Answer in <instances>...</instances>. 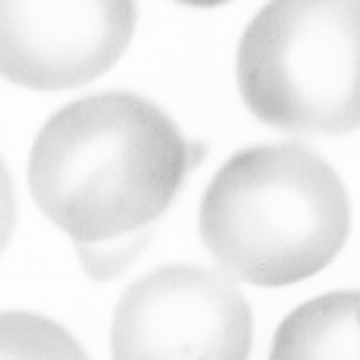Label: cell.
<instances>
[{
    "mask_svg": "<svg viewBox=\"0 0 360 360\" xmlns=\"http://www.w3.org/2000/svg\"><path fill=\"white\" fill-rule=\"evenodd\" d=\"M0 360H89L55 321L32 311H0Z\"/></svg>",
    "mask_w": 360,
    "mask_h": 360,
    "instance_id": "7",
    "label": "cell"
},
{
    "mask_svg": "<svg viewBox=\"0 0 360 360\" xmlns=\"http://www.w3.org/2000/svg\"><path fill=\"white\" fill-rule=\"evenodd\" d=\"M349 195L335 169L300 146L235 155L200 206L206 249L229 275L286 286L335 260L349 235Z\"/></svg>",
    "mask_w": 360,
    "mask_h": 360,
    "instance_id": "2",
    "label": "cell"
},
{
    "mask_svg": "<svg viewBox=\"0 0 360 360\" xmlns=\"http://www.w3.org/2000/svg\"><path fill=\"white\" fill-rule=\"evenodd\" d=\"M238 86L272 126L360 129V4H269L240 40Z\"/></svg>",
    "mask_w": 360,
    "mask_h": 360,
    "instance_id": "3",
    "label": "cell"
},
{
    "mask_svg": "<svg viewBox=\"0 0 360 360\" xmlns=\"http://www.w3.org/2000/svg\"><path fill=\"white\" fill-rule=\"evenodd\" d=\"M189 146L174 120L129 92L55 112L29 155L32 195L77 246L141 235L174 200Z\"/></svg>",
    "mask_w": 360,
    "mask_h": 360,
    "instance_id": "1",
    "label": "cell"
},
{
    "mask_svg": "<svg viewBox=\"0 0 360 360\" xmlns=\"http://www.w3.org/2000/svg\"><path fill=\"white\" fill-rule=\"evenodd\" d=\"M15 232V186L6 163L0 160V252L6 249Z\"/></svg>",
    "mask_w": 360,
    "mask_h": 360,
    "instance_id": "8",
    "label": "cell"
},
{
    "mask_svg": "<svg viewBox=\"0 0 360 360\" xmlns=\"http://www.w3.org/2000/svg\"><path fill=\"white\" fill-rule=\"evenodd\" d=\"M252 311L217 272L163 266L120 297L112 323L115 360H249Z\"/></svg>",
    "mask_w": 360,
    "mask_h": 360,
    "instance_id": "4",
    "label": "cell"
},
{
    "mask_svg": "<svg viewBox=\"0 0 360 360\" xmlns=\"http://www.w3.org/2000/svg\"><path fill=\"white\" fill-rule=\"evenodd\" d=\"M269 360H360V292H332L295 309Z\"/></svg>",
    "mask_w": 360,
    "mask_h": 360,
    "instance_id": "6",
    "label": "cell"
},
{
    "mask_svg": "<svg viewBox=\"0 0 360 360\" xmlns=\"http://www.w3.org/2000/svg\"><path fill=\"white\" fill-rule=\"evenodd\" d=\"M131 4H0V77L52 92L101 77L126 52Z\"/></svg>",
    "mask_w": 360,
    "mask_h": 360,
    "instance_id": "5",
    "label": "cell"
}]
</instances>
